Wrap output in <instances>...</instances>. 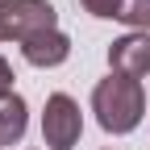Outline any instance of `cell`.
<instances>
[{"instance_id": "obj_1", "label": "cell", "mask_w": 150, "mask_h": 150, "mask_svg": "<svg viewBox=\"0 0 150 150\" xmlns=\"http://www.w3.org/2000/svg\"><path fill=\"white\" fill-rule=\"evenodd\" d=\"M92 112L104 134H134L142 112H146V92L142 79H125V75H108L92 88Z\"/></svg>"}, {"instance_id": "obj_2", "label": "cell", "mask_w": 150, "mask_h": 150, "mask_svg": "<svg viewBox=\"0 0 150 150\" xmlns=\"http://www.w3.org/2000/svg\"><path fill=\"white\" fill-rule=\"evenodd\" d=\"M46 29H59L50 0H0V42H29Z\"/></svg>"}, {"instance_id": "obj_3", "label": "cell", "mask_w": 150, "mask_h": 150, "mask_svg": "<svg viewBox=\"0 0 150 150\" xmlns=\"http://www.w3.org/2000/svg\"><path fill=\"white\" fill-rule=\"evenodd\" d=\"M83 134V117H79V104H75L67 92H54L46 96V112H42V142L50 150H75Z\"/></svg>"}, {"instance_id": "obj_4", "label": "cell", "mask_w": 150, "mask_h": 150, "mask_svg": "<svg viewBox=\"0 0 150 150\" xmlns=\"http://www.w3.org/2000/svg\"><path fill=\"white\" fill-rule=\"evenodd\" d=\"M108 67L112 75H125V79H142L150 75V33H125L108 46Z\"/></svg>"}, {"instance_id": "obj_5", "label": "cell", "mask_w": 150, "mask_h": 150, "mask_svg": "<svg viewBox=\"0 0 150 150\" xmlns=\"http://www.w3.org/2000/svg\"><path fill=\"white\" fill-rule=\"evenodd\" d=\"M21 54H25L29 67H59L71 54V38L63 29H46V33L29 38V42H21Z\"/></svg>"}, {"instance_id": "obj_6", "label": "cell", "mask_w": 150, "mask_h": 150, "mask_svg": "<svg viewBox=\"0 0 150 150\" xmlns=\"http://www.w3.org/2000/svg\"><path fill=\"white\" fill-rule=\"evenodd\" d=\"M25 125H29V108L21 96L0 100V146H17L25 138Z\"/></svg>"}, {"instance_id": "obj_7", "label": "cell", "mask_w": 150, "mask_h": 150, "mask_svg": "<svg viewBox=\"0 0 150 150\" xmlns=\"http://www.w3.org/2000/svg\"><path fill=\"white\" fill-rule=\"evenodd\" d=\"M117 21H125V25H134L138 33H146L150 29V0H121Z\"/></svg>"}, {"instance_id": "obj_8", "label": "cell", "mask_w": 150, "mask_h": 150, "mask_svg": "<svg viewBox=\"0 0 150 150\" xmlns=\"http://www.w3.org/2000/svg\"><path fill=\"white\" fill-rule=\"evenodd\" d=\"M79 4H83L92 17H117V13H121V0H79Z\"/></svg>"}, {"instance_id": "obj_9", "label": "cell", "mask_w": 150, "mask_h": 150, "mask_svg": "<svg viewBox=\"0 0 150 150\" xmlns=\"http://www.w3.org/2000/svg\"><path fill=\"white\" fill-rule=\"evenodd\" d=\"M13 96V67L0 59V100H8Z\"/></svg>"}]
</instances>
